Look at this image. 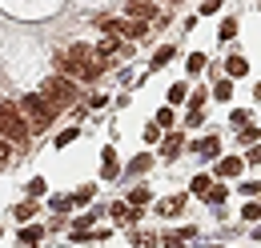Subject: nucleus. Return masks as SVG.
<instances>
[{
	"label": "nucleus",
	"mask_w": 261,
	"mask_h": 248,
	"mask_svg": "<svg viewBox=\"0 0 261 248\" xmlns=\"http://www.w3.org/2000/svg\"><path fill=\"white\" fill-rule=\"evenodd\" d=\"M40 240H44V228H40V224H29V228H20V244H24V248L40 244Z\"/></svg>",
	"instance_id": "obj_7"
},
{
	"label": "nucleus",
	"mask_w": 261,
	"mask_h": 248,
	"mask_svg": "<svg viewBox=\"0 0 261 248\" xmlns=\"http://www.w3.org/2000/svg\"><path fill=\"white\" fill-rule=\"evenodd\" d=\"M201 68H205V56H201V52H193V56H189V72H193V76H197Z\"/></svg>",
	"instance_id": "obj_24"
},
{
	"label": "nucleus",
	"mask_w": 261,
	"mask_h": 248,
	"mask_svg": "<svg viewBox=\"0 0 261 248\" xmlns=\"http://www.w3.org/2000/svg\"><path fill=\"white\" fill-rule=\"evenodd\" d=\"M68 204H72V200H68V196H53V208H57V212H65Z\"/></svg>",
	"instance_id": "obj_31"
},
{
	"label": "nucleus",
	"mask_w": 261,
	"mask_h": 248,
	"mask_svg": "<svg viewBox=\"0 0 261 248\" xmlns=\"http://www.w3.org/2000/svg\"><path fill=\"white\" fill-rule=\"evenodd\" d=\"M169 60H173V44H165V48H157V52H153V68H165Z\"/></svg>",
	"instance_id": "obj_14"
},
{
	"label": "nucleus",
	"mask_w": 261,
	"mask_h": 248,
	"mask_svg": "<svg viewBox=\"0 0 261 248\" xmlns=\"http://www.w3.org/2000/svg\"><path fill=\"white\" fill-rule=\"evenodd\" d=\"M181 144H185V140H181V136L173 132V136L165 140V148H161V152H165V156H177V152H181Z\"/></svg>",
	"instance_id": "obj_18"
},
{
	"label": "nucleus",
	"mask_w": 261,
	"mask_h": 248,
	"mask_svg": "<svg viewBox=\"0 0 261 248\" xmlns=\"http://www.w3.org/2000/svg\"><path fill=\"white\" fill-rule=\"evenodd\" d=\"M40 96H44V100H48L57 112L81 100V92H76V80H68V76H48V80H44V88H40Z\"/></svg>",
	"instance_id": "obj_3"
},
{
	"label": "nucleus",
	"mask_w": 261,
	"mask_h": 248,
	"mask_svg": "<svg viewBox=\"0 0 261 248\" xmlns=\"http://www.w3.org/2000/svg\"><path fill=\"white\" fill-rule=\"evenodd\" d=\"M257 136H261L257 128H241V140H245V144H253V140H257Z\"/></svg>",
	"instance_id": "obj_30"
},
{
	"label": "nucleus",
	"mask_w": 261,
	"mask_h": 248,
	"mask_svg": "<svg viewBox=\"0 0 261 248\" xmlns=\"http://www.w3.org/2000/svg\"><path fill=\"white\" fill-rule=\"evenodd\" d=\"M16 108H20V116L29 120V128H36V132H44L48 124L57 120V108H53V104H48V100H44L40 92L20 96V104H16Z\"/></svg>",
	"instance_id": "obj_2"
},
{
	"label": "nucleus",
	"mask_w": 261,
	"mask_h": 248,
	"mask_svg": "<svg viewBox=\"0 0 261 248\" xmlns=\"http://www.w3.org/2000/svg\"><path fill=\"white\" fill-rule=\"evenodd\" d=\"M129 200H133V208H141V204H149L153 196H149V188H133V192H129Z\"/></svg>",
	"instance_id": "obj_17"
},
{
	"label": "nucleus",
	"mask_w": 261,
	"mask_h": 248,
	"mask_svg": "<svg viewBox=\"0 0 261 248\" xmlns=\"http://www.w3.org/2000/svg\"><path fill=\"white\" fill-rule=\"evenodd\" d=\"M245 68H249V64H245V56H229V60H225L229 80H233V76H245Z\"/></svg>",
	"instance_id": "obj_12"
},
{
	"label": "nucleus",
	"mask_w": 261,
	"mask_h": 248,
	"mask_svg": "<svg viewBox=\"0 0 261 248\" xmlns=\"http://www.w3.org/2000/svg\"><path fill=\"white\" fill-rule=\"evenodd\" d=\"M241 216H245V220H257L261 216V204H245V208H241Z\"/></svg>",
	"instance_id": "obj_27"
},
{
	"label": "nucleus",
	"mask_w": 261,
	"mask_h": 248,
	"mask_svg": "<svg viewBox=\"0 0 261 248\" xmlns=\"http://www.w3.org/2000/svg\"><path fill=\"white\" fill-rule=\"evenodd\" d=\"M225 196H229V188H225V184H213L209 192H205V200H209V204H221Z\"/></svg>",
	"instance_id": "obj_16"
},
{
	"label": "nucleus",
	"mask_w": 261,
	"mask_h": 248,
	"mask_svg": "<svg viewBox=\"0 0 261 248\" xmlns=\"http://www.w3.org/2000/svg\"><path fill=\"white\" fill-rule=\"evenodd\" d=\"M169 100L177 104V100H185V84H173V92H169Z\"/></svg>",
	"instance_id": "obj_32"
},
{
	"label": "nucleus",
	"mask_w": 261,
	"mask_h": 248,
	"mask_svg": "<svg viewBox=\"0 0 261 248\" xmlns=\"http://www.w3.org/2000/svg\"><path fill=\"white\" fill-rule=\"evenodd\" d=\"M193 148H197L201 156H217V152H221V140H217V136H205V140H201V144H193Z\"/></svg>",
	"instance_id": "obj_11"
},
{
	"label": "nucleus",
	"mask_w": 261,
	"mask_h": 248,
	"mask_svg": "<svg viewBox=\"0 0 261 248\" xmlns=\"http://www.w3.org/2000/svg\"><path fill=\"white\" fill-rule=\"evenodd\" d=\"M149 164H153V156H149V152H141V156H133V164H129V168H133V172H145Z\"/></svg>",
	"instance_id": "obj_20"
},
{
	"label": "nucleus",
	"mask_w": 261,
	"mask_h": 248,
	"mask_svg": "<svg viewBox=\"0 0 261 248\" xmlns=\"http://www.w3.org/2000/svg\"><path fill=\"white\" fill-rule=\"evenodd\" d=\"M117 172H121V168H117V152H113V148H105V168H100V176H105V180H113Z\"/></svg>",
	"instance_id": "obj_10"
},
{
	"label": "nucleus",
	"mask_w": 261,
	"mask_h": 248,
	"mask_svg": "<svg viewBox=\"0 0 261 248\" xmlns=\"http://www.w3.org/2000/svg\"><path fill=\"white\" fill-rule=\"evenodd\" d=\"M125 16H129V20H141V24H145V20H165L161 12H157L153 4H145V0H129V4H125Z\"/></svg>",
	"instance_id": "obj_4"
},
{
	"label": "nucleus",
	"mask_w": 261,
	"mask_h": 248,
	"mask_svg": "<svg viewBox=\"0 0 261 248\" xmlns=\"http://www.w3.org/2000/svg\"><path fill=\"white\" fill-rule=\"evenodd\" d=\"M0 140H8V144H16V148H24V144L33 140V128H29V120L20 116V108H16L12 100L0 104Z\"/></svg>",
	"instance_id": "obj_1"
},
{
	"label": "nucleus",
	"mask_w": 261,
	"mask_h": 248,
	"mask_svg": "<svg viewBox=\"0 0 261 248\" xmlns=\"http://www.w3.org/2000/svg\"><path fill=\"white\" fill-rule=\"evenodd\" d=\"M241 168H245V160H237V156H221V160H217V168H213V172H217V176H221V180H233V176H237V172H241Z\"/></svg>",
	"instance_id": "obj_5"
},
{
	"label": "nucleus",
	"mask_w": 261,
	"mask_h": 248,
	"mask_svg": "<svg viewBox=\"0 0 261 248\" xmlns=\"http://www.w3.org/2000/svg\"><path fill=\"white\" fill-rule=\"evenodd\" d=\"M109 216H113V220H121V224H129V220H137V208H129L125 200H117V204L109 208Z\"/></svg>",
	"instance_id": "obj_8"
},
{
	"label": "nucleus",
	"mask_w": 261,
	"mask_h": 248,
	"mask_svg": "<svg viewBox=\"0 0 261 248\" xmlns=\"http://www.w3.org/2000/svg\"><path fill=\"white\" fill-rule=\"evenodd\" d=\"M237 36V20L229 16V20H221V40H233Z\"/></svg>",
	"instance_id": "obj_21"
},
{
	"label": "nucleus",
	"mask_w": 261,
	"mask_h": 248,
	"mask_svg": "<svg viewBox=\"0 0 261 248\" xmlns=\"http://www.w3.org/2000/svg\"><path fill=\"white\" fill-rule=\"evenodd\" d=\"M249 164H257V168H261V148H253V152H249Z\"/></svg>",
	"instance_id": "obj_33"
},
{
	"label": "nucleus",
	"mask_w": 261,
	"mask_h": 248,
	"mask_svg": "<svg viewBox=\"0 0 261 248\" xmlns=\"http://www.w3.org/2000/svg\"><path fill=\"white\" fill-rule=\"evenodd\" d=\"M253 96H257V100H261V84H257V88H253Z\"/></svg>",
	"instance_id": "obj_34"
},
{
	"label": "nucleus",
	"mask_w": 261,
	"mask_h": 248,
	"mask_svg": "<svg viewBox=\"0 0 261 248\" xmlns=\"http://www.w3.org/2000/svg\"><path fill=\"white\" fill-rule=\"evenodd\" d=\"M121 36H125V40H145V36H149V24H141V20H121Z\"/></svg>",
	"instance_id": "obj_6"
},
{
	"label": "nucleus",
	"mask_w": 261,
	"mask_h": 248,
	"mask_svg": "<svg viewBox=\"0 0 261 248\" xmlns=\"http://www.w3.org/2000/svg\"><path fill=\"white\" fill-rule=\"evenodd\" d=\"M76 136H81V132H76V128H65V132H61V136H57V140H53V144H57V148H68V144H72V140H76Z\"/></svg>",
	"instance_id": "obj_19"
},
{
	"label": "nucleus",
	"mask_w": 261,
	"mask_h": 248,
	"mask_svg": "<svg viewBox=\"0 0 261 248\" xmlns=\"http://www.w3.org/2000/svg\"><path fill=\"white\" fill-rule=\"evenodd\" d=\"M145 140H149V144H153V140H161V128H157V124H149V128H145Z\"/></svg>",
	"instance_id": "obj_29"
},
{
	"label": "nucleus",
	"mask_w": 261,
	"mask_h": 248,
	"mask_svg": "<svg viewBox=\"0 0 261 248\" xmlns=\"http://www.w3.org/2000/svg\"><path fill=\"white\" fill-rule=\"evenodd\" d=\"M193 192L205 196V192H209V176H193Z\"/></svg>",
	"instance_id": "obj_28"
},
{
	"label": "nucleus",
	"mask_w": 261,
	"mask_h": 248,
	"mask_svg": "<svg viewBox=\"0 0 261 248\" xmlns=\"http://www.w3.org/2000/svg\"><path fill=\"white\" fill-rule=\"evenodd\" d=\"M12 216H16V220H33V216H36V204H33V200L16 204V208H12Z\"/></svg>",
	"instance_id": "obj_13"
},
{
	"label": "nucleus",
	"mask_w": 261,
	"mask_h": 248,
	"mask_svg": "<svg viewBox=\"0 0 261 248\" xmlns=\"http://www.w3.org/2000/svg\"><path fill=\"white\" fill-rule=\"evenodd\" d=\"M24 192H29V196H44V192H48V184H44V180H40V176H33V180H29V184H24Z\"/></svg>",
	"instance_id": "obj_15"
},
{
	"label": "nucleus",
	"mask_w": 261,
	"mask_h": 248,
	"mask_svg": "<svg viewBox=\"0 0 261 248\" xmlns=\"http://www.w3.org/2000/svg\"><path fill=\"white\" fill-rule=\"evenodd\" d=\"M181 208H185V196H169V200L157 204V212H161V216H177Z\"/></svg>",
	"instance_id": "obj_9"
},
{
	"label": "nucleus",
	"mask_w": 261,
	"mask_h": 248,
	"mask_svg": "<svg viewBox=\"0 0 261 248\" xmlns=\"http://www.w3.org/2000/svg\"><path fill=\"white\" fill-rule=\"evenodd\" d=\"M8 160H12V144L0 140V168H8Z\"/></svg>",
	"instance_id": "obj_23"
},
{
	"label": "nucleus",
	"mask_w": 261,
	"mask_h": 248,
	"mask_svg": "<svg viewBox=\"0 0 261 248\" xmlns=\"http://www.w3.org/2000/svg\"><path fill=\"white\" fill-rule=\"evenodd\" d=\"M213 96H217V100H229V96H233V80H221V84L213 88Z\"/></svg>",
	"instance_id": "obj_22"
},
{
	"label": "nucleus",
	"mask_w": 261,
	"mask_h": 248,
	"mask_svg": "<svg viewBox=\"0 0 261 248\" xmlns=\"http://www.w3.org/2000/svg\"><path fill=\"white\" fill-rule=\"evenodd\" d=\"M153 124H157V128H169V124H173V112H169V108H161V112H157V120H153Z\"/></svg>",
	"instance_id": "obj_25"
},
{
	"label": "nucleus",
	"mask_w": 261,
	"mask_h": 248,
	"mask_svg": "<svg viewBox=\"0 0 261 248\" xmlns=\"http://www.w3.org/2000/svg\"><path fill=\"white\" fill-rule=\"evenodd\" d=\"M76 204H85V200H93V184H85V188H76V196H72Z\"/></svg>",
	"instance_id": "obj_26"
}]
</instances>
